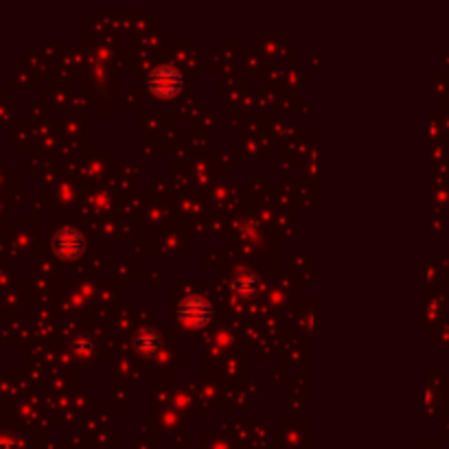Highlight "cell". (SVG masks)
<instances>
[{
    "label": "cell",
    "instance_id": "6da1fadb",
    "mask_svg": "<svg viewBox=\"0 0 449 449\" xmlns=\"http://www.w3.org/2000/svg\"><path fill=\"white\" fill-rule=\"evenodd\" d=\"M149 88H152L156 95H161V97L176 95V92L182 88V75H180V70L171 68V66H163V68L154 70L152 77H149Z\"/></svg>",
    "mask_w": 449,
    "mask_h": 449
},
{
    "label": "cell",
    "instance_id": "7a4b0ae2",
    "mask_svg": "<svg viewBox=\"0 0 449 449\" xmlns=\"http://www.w3.org/2000/svg\"><path fill=\"white\" fill-rule=\"evenodd\" d=\"M180 320L189 327H202L211 320V305L202 296H189L180 305Z\"/></svg>",
    "mask_w": 449,
    "mask_h": 449
},
{
    "label": "cell",
    "instance_id": "3957f363",
    "mask_svg": "<svg viewBox=\"0 0 449 449\" xmlns=\"http://www.w3.org/2000/svg\"><path fill=\"white\" fill-rule=\"evenodd\" d=\"M55 250L62 259H75L83 250V237L75 228H64L55 237Z\"/></svg>",
    "mask_w": 449,
    "mask_h": 449
},
{
    "label": "cell",
    "instance_id": "277c9868",
    "mask_svg": "<svg viewBox=\"0 0 449 449\" xmlns=\"http://www.w3.org/2000/svg\"><path fill=\"white\" fill-rule=\"evenodd\" d=\"M259 277L250 270H243L239 272L237 277L233 279V292L241 298H252L259 292Z\"/></svg>",
    "mask_w": 449,
    "mask_h": 449
},
{
    "label": "cell",
    "instance_id": "5b68a950",
    "mask_svg": "<svg viewBox=\"0 0 449 449\" xmlns=\"http://www.w3.org/2000/svg\"><path fill=\"white\" fill-rule=\"evenodd\" d=\"M134 346L140 355H156L161 349V338L156 331H140L134 338Z\"/></svg>",
    "mask_w": 449,
    "mask_h": 449
},
{
    "label": "cell",
    "instance_id": "8992f818",
    "mask_svg": "<svg viewBox=\"0 0 449 449\" xmlns=\"http://www.w3.org/2000/svg\"><path fill=\"white\" fill-rule=\"evenodd\" d=\"M72 349H75L79 355L81 353H90L92 351V338L90 336H79V340L72 344Z\"/></svg>",
    "mask_w": 449,
    "mask_h": 449
}]
</instances>
